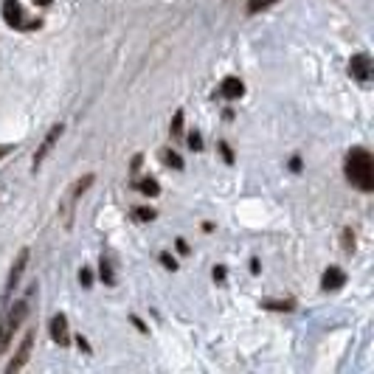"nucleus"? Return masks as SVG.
I'll return each instance as SVG.
<instances>
[{"label": "nucleus", "instance_id": "20e7f679", "mask_svg": "<svg viewBox=\"0 0 374 374\" xmlns=\"http://www.w3.org/2000/svg\"><path fill=\"white\" fill-rule=\"evenodd\" d=\"M26 265H28V248H23L20 253H17V259H14V265H11V270H9V279H6V290H3V301H0V307L9 301V296L14 293V287L20 285V279H23V270H26Z\"/></svg>", "mask_w": 374, "mask_h": 374}, {"label": "nucleus", "instance_id": "dca6fc26", "mask_svg": "<svg viewBox=\"0 0 374 374\" xmlns=\"http://www.w3.org/2000/svg\"><path fill=\"white\" fill-rule=\"evenodd\" d=\"M180 133H183V110H177L172 119V136H180Z\"/></svg>", "mask_w": 374, "mask_h": 374}, {"label": "nucleus", "instance_id": "39448f33", "mask_svg": "<svg viewBox=\"0 0 374 374\" xmlns=\"http://www.w3.org/2000/svg\"><path fill=\"white\" fill-rule=\"evenodd\" d=\"M3 20H6L11 28H23V31H28V28H37V26H40V23H26L23 9H20V3H17V0H3Z\"/></svg>", "mask_w": 374, "mask_h": 374}, {"label": "nucleus", "instance_id": "9d476101", "mask_svg": "<svg viewBox=\"0 0 374 374\" xmlns=\"http://www.w3.org/2000/svg\"><path fill=\"white\" fill-rule=\"evenodd\" d=\"M346 285V273L341 268H329L324 273V290H341Z\"/></svg>", "mask_w": 374, "mask_h": 374}, {"label": "nucleus", "instance_id": "412c9836", "mask_svg": "<svg viewBox=\"0 0 374 374\" xmlns=\"http://www.w3.org/2000/svg\"><path fill=\"white\" fill-rule=\"evenodd\" d=\"M220 150H223L225 160H228V163H231V160H233V152H231V147H228V144H220Z\"/></svg>", "mask_w": 374, "mask_h": 374}, {"label": "nucleus", "instance_id": "ddd939ff", "mask_svg": "<svg viewBox=\"0 0 374 374\" xmlns=\"http://www.w3.org/2000/svg\"><path fill=\"white\" fill-rule=\"evenodd\" d=\"M273 3H279V0H248V14H259V11L270 9Z\"/></svg>", "mask_w": 374, "mask_h": 374}, {"label": "nucleus", "instance_id": "5701e85b", "mask_svg": "<svg viewBox=\"0 0 374 374\" xmlns=\"http://www.w3.org/2000/svg\"><path fill=\"white\" fill-rule=\"evenodd\" d=\"M214 279H217V282H223V279H225V268H214Z\"/></svg>", "mask_w": 374, "mask_h": 374}, {"label": "nucleus", "instance_id": "a878e982", "mask_svg": "<svg viewBox=\"0 0 374 374\" xmlns=\"http://www.w3.org/2000/svg\"><path fill=\"white\" fill-rule=\"evenodd\" d=\"M37 6H51V0H34Z\"/></svg>", "mask_w": 374, "mask_h": 374}, {"label": "nucleus", "instance_id": "7ed1b4c3", "mask_svg": "<svg viewBox=\"0 0 374 374\" xmlns=\"http://www.w3.org/2000/svg\"><path fill=\"white\" fill-rule=\"evenodd\" d=\"M93 186V175H84V177H79L74 186H71V192H68V200H65V206H62V217H65V228H71L74 223V211H76V203H79V197L87 192Z\"/></svg>", "mask_w": 374, "mask_h": 374}, {"label": "nucleus", "instance_id": "6ab92c4d", "mask_svg": "<svg viewBox=\"0 0 374 374\" xmlns=\"http://www.w3.org/2000/svg\"><path fill=\"white\" fill-rule=\"evenodd\" d=\"M79 282H82V287H90V282H93V273H90L87 268H82V273H79Z\"/></svg>", "mask_w": 374, "mask_h": 374}, {"label": "nucleus", "instance_id": "a211bd4d", "mask_svg": "<svg viewBox=\"0 0 374 374\" xmlns=\"http://www.w3.org/2000/svg\"><path fill=\"white\" fill-rule=\"evenodd\" d=\"M189 147L194 152L203 150V136H200V133H192V136H189Z\"/></svg>", "mask_w": 374, "mask_h": 374}, {"label": "nucleus", "instance_id": "393cba45", "mask_svg": "<svg viewBox=\"0 0 374 374\" xmlns=\"http://www.w3.org/2000/svg\"><path fill=\"white\" fill-rule=\"evenodd\" d=\"M9 152H11V147H9V144H0V158H6Z\"/></svg>", "mask_w": 374, "mask_h": 374}, {"label": "nucleus", "instance_id": "4be33fe9", "mask_svg": "<svg viewBox=\"0 0 374 374\" xmlns=\"http://www.w3.org/2000/svg\"><path fill=\"white\" fill-rule=\"evenodd\" d=\"M76 343H79V349H84V352H90V346H87V341H84V338H82V335H79V338H76Z\"/></svg>", "mask_w": 374, "mask_h": 374}, {"label": "nucleus", "instance_id": "4468645a", "mask_svg": "<svg viewBox=\"0 0 374 374\" xmlns=\"http://www.w3.org/2000/svg\"><path fill=\"white\" fill-rule=\"evenodd\" d=\"M101 279H104V285H116V276H113V265L107 262V259H101Z\"/></svg>", "mask_w": 374, "mask_h": 374}, {"label": "nucleus", "instance_id": "f03ea898", "mask_svg": "<svg viewBox=\"0 0 374 374\" xmlns=\"http://www.w3.org/2000/svg\"><path fill=\"white\" fill-rule=\"evenodd\" d=\"M26 318H28V299L14 301V304H11V309H9V315L0 321V355L9 349V343H11L14 332L20 329V324H23Z\"/></svg>", "mask_w": 374, "mask_h": 374}, {"label": "nucleus", "instance_id": "423d86ee", "mask_svg": "<svg viewBox=\"0 0 374 374\" xmlns=\"http://www.w3.org/2000/svg\"><path fill=\"white\" fill-rule=\"evenodd\" d=\"M62 133H65V127L62 124H54L51 130H48V136L43 138V144H40V150H37V155H34V172L43 166V160L51 155V150H54V144L62 138Z\"/></svg>", "mask_w": 374, "mask_h": 374}, {"label": "nucleus", "instance_id": "2eb2a0df", "mask_svg": "<svg viewBox=\"0 0 374 374\" xmlns=\"http://www.w3.org/2000/svg\"><path fill=\"white\" fill-rule=\"evenodd\" d=\"M163 160L169 163V166H175V169H183V158L177 155V152L172 150H163Z\"/></svg>", "mask_w": 374, "mask_h": 374}, {"label": "nucleus", "instance_id": "f3484780", "mask_svg": "<svg viewBox=\"0 0 374 374\" xmlns=\"http://www.w3.org/2000/svg\"><path fill=\"white\" fill-rule=\"evenodd\" d=\"M136 220L138 223H152L155 220V211L152 209H136Z\"/></svg>", "mask_w": 374, "mask_h": 374}, {"label": "nucleus", "instance_id": "f257e3e1", "mask_svg": "<svg viewBox=\"0 0 374 374\" xmlns=\"http://www.w3.org/2000/svg\"><path fill=\"white\" fill-rule=\"evenodd\" d=\"M346 180L361 189V192H374V160H372V152L363 150V147H355L349 150L346 155Z\"/></svg>", "mask_w": 374, "mask_h": 374}, {"label": "nucleus", "instance_id": "6e6552de", "mask_svg": "<svg viewBox=\"0 0 374 374\" xmlns=\"http://www.w3.org/2000/svg\"><path fill=\"white\" fill-rule=\"evenodd\" d=\"M349 71H352V76L358 79V82H369L372 79V57L369 54H355L352 60H349Z\"/></svg>", "mask_w": 374, "mask_h": 374}, {"label": "nucleus", "instance_id": "b1692460", "mask_svg": "<svg viewBox=\"0 0 374 374\" xmlns=\"http://www.w3.org/2000/svg\"><path fill=\"white\" fill-rule=\"evenodd\" d=\"M133 324H136L141 332H147V326H144V321H141V318H133Z\"/></svg>", "mask_w": 374, "mask_h": 374}, {"label": "nucleus", "instance_id": "0eeeda50", "mask_svg": "<svg viewBox=\"0 0 374 374\" xmlns=\"http://www.w3.org/2000/svg\"><path fill=\"white\" fill-rule=\"evenodd\" d=\"M31 346H34V332H28V335L23 338V343H20L17 355H14V361L6 366V372H9V374L23 372V369H26V363H28V358H31Z\"/></svg>", "mask_w": 374, "mask_h": 374}, {"label": "nucleus", "instance_id": "1a4fd4ad", "mask_svg": "<svg viewBox=\"0 0 374 374\" xmlns=\"http://www.w3.org/2000/svg\"><path fill=\"white\" fill-rule=\"evenodd\" d=\"M51 338L60 343V346H71V332H68V318L62 312H57L51 318Z\"/></svg>", "mask_w": 374, "mask_h": 374}, {"label": "nucleus", "instance_id": "f8f14e48", "mask_svg": "<svg viewBox=\"0 0 374 374\" xmlns=\"http://www.w3.org/2000/svg\"><path fill=\"white\" fill-rule=\"evenodd\" d=\"M136 189H138L141 194H147V197H158V194H160V183H158L155 177H144V180H138V183H136Z\"/></svg>", "mask_w": 374, "mask_h": 374}, {"label": "nucleus", "instance_id": "aec40b11", "mask_svg": "<svg viewBox=\"0 0 374 374\" xmlns=\"http://www.w3.org/2000/svg\"><path fill=\"white\" fill-rule=\"evenodd\" d=\"M160 262H163V268H169V270H175V268H177V262H175L169 253H160Z\"/></svg>", "mask_w": 374, "mask_h": 374}, {"label": "nucleus", "instance_id": "9b49d317", "mask_svg": "<svg viewBox=\"0 0 374 374\" xmlns=\"http://www.w3.org/2000/svg\"><path fill=\"white\" fill-rule=\"evenodd\" d=\"M220 93H223V99L233 101V99H239V96L245 93V84H242L236 76H228V79L223 82V87H220Z\"/></svg>", "mask_w": 374, "mask_h": 374}]
</instances>
